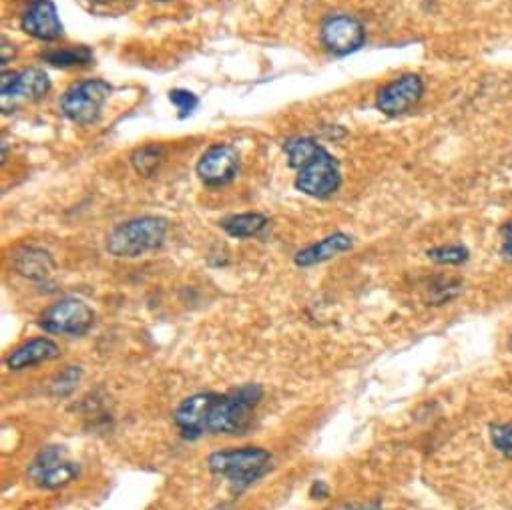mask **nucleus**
Wrapping results in <instances>:
<instances>
[{
    "label": "nucleus",
    "mask_w": 512,
    "mask_h": 510,
    "mask_svg": "<svg viewBox=\"0 0 512 510\" xmlns=\"http://www.w3.org/2000/svg\"><path fill=\"white\" fill-rule=\"evenodd\" d=\"M262 398L264 390L255 384L241 386L229 394H195L179 404L175 424L189 438L203 434H239L247 428L251 410Z\"/></svg>",
    "instance_id": "nucleus-1"
},
{
    "label": "nucleus",
    "mask_w": 512,
    "mask_h": 510,
    "mask_svg": "<svg viewBox=\"0 0 512 510\" xmlns=\"http://www.w3.org/2000/svg\"><path fill=\"white\" fill-rule=\"evenodd\" d=\"M290 165L298 169L296 187L316 199L334 195L342 185L340 167L334 157L312 139H294L286 143Z\"/></svg>",
    "instance_id": "nucleus-2"
},
{
    "label": "nucleus",
    "mask_w": 512,
    "mask_h": 510,
    "mask_svg": "<svg viewBox=\"0 0 512 510\" xmlns=\"http://www.w3.org/2000/svg\"><path fill=\"white\" fill-rule=\"evenodd\" d=\"M169 223L161 217H137L121 223L107 239V251L115 258H141L155 251L167 237Z\"/></svg>",
    "instance_id": "nucleus-3"
},
{
    "label": "nucleus",
    "mask_w": 512,
    "mask_h": 510,
    "mask_svg": "<svg viewBox=\"0 0 512 510\" xmlns=\"http://www.w3.org/2000/svg\"><path fill=\"white\" fill-rule=\"evenodd\" d=\"M272 454L266 448L258 446H245L235 450H221L213 452L207 458L209 470L227 478L231 484L243 488L262 478L270 470Z\"/></svg>",
    "instance_id": "nucleus-4"
},
{
    "label": "nucleus",
    "mask_w": 512,
    "mask_h": 510,
    "mask_svg": "<svg viewBox=\"0 0 512 510\" xmlns=\"http://www.w3.org/2000/svg\"><path fill=\"white\" fill-rule=\"evenodd\" d=\"M111 95V85L101 79H89L73 85L61 99V111L77 125L97 123L101 109Z\"/></svg>",
    "instance_id": "nucleus-5"
},
{
    "label": "nucleus",
    "mask_w": 512,
    "mask_h": 510,
    "mask_svg": "<svg viewBox=\"0 0 512 510\" xmlns=\"http://www.w3.org/2000/svg\"><path fill=\"white\" fill-rule=\"evenodd\" d=\"M95 324V312L77 298H67L53 304L41 316V328L59 336H85Z\"/></svg>",
    "instance_id": "nucleus-6"
},
{
    "label": "nucleus",
    "mask_w": 512,
    "mask_h": 510,
    "mask_svg": "<svg viewBox=\"0 0 512 510\" xmlns=\"http://www.w3.org/2000/svg\"><path fill=\"white\" fill-rule=\"evenodd\" d=\"M31 476L41 488L55 490L73 482L79 476V466L69 462L59 446H49L35 458Z\"/></svg>",
    "instance_id": "nucleus-7"
},
{
    "label": "nucleus",
    "mask_w": 512,
    "mask_h": 510,
    "mask_svg": "<svg viewBox=\"0 0 512 510\" xmlns=\"http://www.w3.org/2000/svg\"><path fill=\"white\" fill-rule=\"evenodd\" d=\"M239 169V155L231 145L217 143L209 147L197 163L199 179L209 187H221L235 179Z\"/></svg>",
    "instance_id": "nucleus-8"
},
{
    "label": "nucleus",
    "mask_w": 512,
    "mask_h": 510,
    "mask_svg": "<svg viewBox=\"0 0 512 510\" xmlns=\"http://www.w3.org/2000/svg\"><path fill=\"white\" fill-rule=\"evenodd\" d=\"M366 41V31L360 21L348 15L330 17L322 25V43L334 55H350L358 51Z\"/></svg>",
    "instance_id": "nucleus-9"
},
{
    "label": "nucleus",
    "mask_w": 512,
    "mask_h": 510,
    "mask_svg": "<svg viewBox=\"0 0 512 510\" xmlns=\"http://www.w3.org/2000/svg\"><path fill=\"white\" fill-rule=\"evenodd\" d=\"M424 95V83L418 75H404L396 81H392L390 85H386L380 93H378V101L376 107L384 113V115H402L406 113L410 107H414Z\"/></svg>",
    "instance_id": "nucleus-10"
},
{
    "label": "nucleus",
    "mask_w": 512,
    "mask_h": 510,
    "mask_svg": "<svg viewBox=\"0 0 512 510\" xmlns=\"http://www.w3.org/2000/svg\"><path fill=\"white\" fill-rule=\"evenodd\" d=\"M51 91V79L41 69H27L21 73H5L0 79L3 97H23L29 101L43 99Z\"/></svg>",
    "instance_id": "nucleus-11"
},
{
    "label": "nucleus",
    "mask_w": 512,
    "mask_h": 510,
    "mask_svg": "<svg viewBox=\"0 0 512 510\" xmlns=\"http://www.w3.org/2000/svg\"><path fill=\"white\" fill-rule=\"evenodd\" d=\"M21 25L25 33L39 41H57L63 37V23L51 0H35Z\"/></svg>",
    "instance_id": "nucleus-12"
},
{
    "label": "nucleus",
    "mask_w": 512,
    "mask_h": 510,
    "mask_svg": "<svg viewBox=\"0 0 512 510\" xmlns=\"http://www.w3.org/2000/svg\"><path fill=\"white\" fill-rule=\"evenodd\" d=\"M61 356V348L51 338H35L27 344L19 346L11 356L7 358V366L11 370H25L39 366L43 362L57 360Z\"/></svg>",
    "instance_id": "nucleus-13"
},
{
    "label": "nucleus",
    "mask_w": 512,
    "mask_h": 510,
    "mask_svg": "<svg viewBox=\"0 0 512 510\" xmlns=\"http://www.w3.org/2000/svg\"><path fill=\"white\" fill-rule=\"evenodd\" d=\"M352 237L346 235V233H334L306 249H302L298 255H296V266L300 268H312V266H318V264H324L332 258H336L338 253H344L352 247Z\"/></svg>",
    "instance_id": "nucleus-14"
},
{
    "label": "nucleus",
    "mask_w": 512,
    "mask_h": 510,
    "mask_svg": "<svg viewBox=\"0 0 512 510\" xmlns=\"http://www.w3.org/2000/svg\"><path fill=\"white\" fill-rule=\"evenodd\" d=\"M15 270L35 282H43L53 276L55 272V262L51 258V253L39 247H23L15 253L13 260Z\"/></svg>",
    "instance_id": "nucleus-15"
},
{
    "label": "nucleus",
    "mask_w": 512,
    "mask_h": 510,
    "mask_svg": "<svg viewBox=\"0 0 512 510\" xmlns=\"http://www.w3.org/2000/svg\"><path fill=\"white\" fill-rule=\"evenodd\" d=\"M268 217L262 213H239L233 217H227L221 227L237 239H245V237H255L260 235L266 227H268Z\"/></svg>",
    "instance_id": "nucleus-16"
},
{
    "label": "nucleus",
    "mask_w": 512,
    "mask_h": 510,
    "mask_svg": "<svg viewBox=\"0 0 512 510\" xmlns=\"http://www.w3.org/2000/svg\"><path fill=\"white\" fill-rule=\"evenodd\" d=\"M43 61L55 67H85L93 61V53L89 47H67V49H53L43 53Z\"/></svg>",
    "instance_id": "nucleus-17"
},
{
    "label": "nucleus",
    "mask_w": 512,
    "mask_h": 510,
    "mask_svg": "<svg viewBox=\"0 0 512 510\" xmlns=\"http://www.w3.org/2000/svg\"><path fill=\"white\" fill-rule=\"evenodd\" d=\"M79 3L97 17H121L135 7V0H79Z\"/></svg>",
    "instance_id": "nucleus-18"
},
{
    "label": "nucleus",
    "mask_w": 512,
    "mask_h": 510,
    "mask_svg": "<svg viewBox=\"0 0 512 510\" xmlns=\"http://www.w3.org/2000/svg\"><path fill=\"white\" fill-rule=\"evenodd\" d=\"M428 258L440 266H460L468 260V249L464 245H440L428 251Z\"/></svg>",
    "instance_id": "nucleus-19"
},
{
    "label": "nucleus",
    "mask_w": 512,
    "mask_h": 510,
    "mask_svg": "<svg viewBox=\"0 0 512 510\" xmlns=\"http://www.w3.org/2000/svg\"><path fill=\"white\" fill-rule=\"evenodd\" d=\"M161 157H163V149L157 147V145H147L139 151L133 153L131 161H133V167L137 169V173L149 177L155 173V169L159 167L161 163Z\"/></svg>",
    "instance_id": "nucleus-20"
},
{
    "label": "nucleus",
    "mask_w": 512,
    "mask_h": 510,
    "mask_svg": "<svg viewBox=\"0 0 512 510\" xmlns=\"http://www.w3.org/2000/svg\"><path fill=\"white\" fill-rule=\"evenodd\" d=\"M492 446L508 460H512V422L496 424L490 428Z\"/></svg>",
    "instance_id": "nucleus-21"
},
{
    "label": "nucleus",
    "mask_w": 512,
    "mask_h": 510,
    "mask_svg": "<svg viewBox=\"0 0 512 510\" xmlns=\"http://www.w3.org/2000/svg\"><path fill=\"white\" fill-rule=\"evenodd\" d=\"M81 376H83V370H81L79 366H69V368H67V370H63V372L57 376V380L51 384L53 394H57V396H65V394L73 392V390H75V386L79 384Z\"/></svg>",
    "instance_id": "nucleus-22"
},
{
    "label": "nucleus",
    "mask_w": 512,
    "mask_h": 510,
    "mask_svg": "<svg viewBox=\"0 0 512 510\" xmlns=\"http://www.w3.org/2000/svg\"><path fill=\"white\" fill-rule=\"evenodd\" d=\"M169 101L177 107L179 111V117H187L193 113V109L197 107V97L189 91H183V89H175L169 93Z\"/></svg>",
    "instance_id": "nucleus-23"
},
{
    "label": "nucleus",
    "mask_w": 512,
    "mask_h": 510,
    "mask_svg": "<svg viewBox=\"0 0 512 510\" xmlns=\"http://www.w3.org/2000/svg\"><path fill=\"white\" fill-rule=\"evenodd\" d=\"M502 258L512 262V223H506L502 227V245H500Z\"/></svg>",
    "instance_id": "nucleus-24"
},
{
    "label": "nucleus",
    "mask_w": 512,
    "mask_h": 510,
    "mask_svg": "<svg viewBox=\"0 0 512 510\" xmlns=\"http://www.w3.org/2000/svg\"><path fill=\"white\" fill-rule=\"evenodd\" d=\"M15 55V45H11L7 39H3V49H0V61H3V65L9 63V59H13Z\"/></svg>",
    "instance_id": "nucleus-25"
},
{
    "label": "nucleus",
    "mask_w": 512,
    "mask_h": 510,
    "mask_svg": "<svg viewBox=\"0 0 512 510\" xmlns=\"http://www.w3.org/2000/svg\"><path fill=\"white\" fill-rule=\"evenodd\" d=\"M334 510H380L378 506H360V504H344V506H338Z\"/></svg>",
    "instance_id": "nucleus-26"
},
{
    "label": "nucleus",
    "mask_w": 512,
    "mask_h": 510,
    "mask_svg": "<svg viewBox=\"0 0 512 510\" xmlns=\"http://www.w3.org/2000/svg\"><path fill=\"white\" fill-rule=\"evenodd\" d=\"M510 348H512V338H510Z\"/></svg>",
    "instance_id": "nucleus-27"
}]
</instances>
